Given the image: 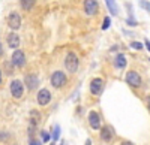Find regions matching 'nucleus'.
Returning a JSON list of instances; mask_svg holds the SVG:
<instances>
[{"mask_svg": "<svg viewBox=\"0 0 150 145\" xmlns=\"http://www.w3.org/2000/svg\"><path fill=\"white\" fill-rule=\"evenodd\" d=\"M141 6L147 11H150V2H146V0H141Z\"/></svg>", "mask_w": 150, "mask_h": 145, "instance_id": "nucleus-20", "label": "nucleus"}, {"mask_svg": "<svg viewBox=\"0 0 150 145\" xmlns=\"http://www.w3.org/2000/svg\"><path fill=\"white\" fill-rule=\"evenodd\" d=\"M23 91H24V88H23L21 81L14 79V81L11 82V94L14 96L15 99H20V97H21V96H23Z\"/></svg>", "mask_w": 150, "mask_h": 145, "instance_id": "nucleus-4", "label": "nucleus"}, {"mask_svg": "<svg viewBox=\"0 0 150 145\" xmlns=\"http://www.w3.org/2000/svg\"><path fill=\"white\" fill-rule=\"evenodd\" d=\"M35 2H36V0H21V6H23V9L29 11V9H32V8H33Z\"/></svg>", "mask_w": 150, "mask_h": 145, "instance_id": "nucleus-17", "label": "nucleus"}, {"mask_svg": "<svg viewBox=\"0 0 150 145\" xmlns=\"http://www.w3.org/2000/svg\"><path fill=\"white\" fill-rule=\"evenodd\" d=\"M41 135H42V139H44V141H45V142H47V141H48V139H50V135H48V133H47V132H42V133H41Z\"/></svg>", "mask_w": 150, "mask_h": 145, "instance_id": "nucleus-22", "label": "nucleus"}, {"mask_svg": "<svg viewBox=\"0 0 150 145\" xmlns=\"http://www.w3.org/2000/svg\"><path fill=\"white\" fill-rule=\"evenodd\" d=\"M114 63H116V67L122 69V67L126 66V58H125L123 54H119V55L116 57V60H114Z\"/></svg>", "mask_w": 150, "mask_h": 145, "instance_id": "nucleus-16", "label": "nucleus"}, {"mask_svg": "<svg viewBox=\"0 0 150 145\" xmlns=\"http://www.w3.org/2000/svg\"><path fill=\"white\" fill-rule=\"evenodd\" d=\"M24 63H26V55H24V53L21 50L14 51V54H12V64L18 66V67H23Z\"/></svg>", "mask_w": 150, "mask_h": 145, "instance_id": "nucleus-7", "label": "nucleus"}, {"mask_svg": "<svg viewBox=\"0 0 150 145\" xmlns=\"http://www.w3.org/2000/svg\"><path fill=\"white\" fill-rule=\"evenodd\" d=\"M59 135H60V127L56 126V127H54V132H53V138H51V139H53V141H57V139H59Z\"/></svg>", "mask_w": 150, "mask_h": 145, "instance_id": "nucleus-18", "label": "nucleus"}, {"mask_svg": "<svg viewBox=\"0 0 150 145\" xmlns=\"http://www.w3.org/2000/svg\"><path fill=\"white\" fill-rule=\"evenodd\" d=\"M65 82H66V76H65L63 72L57 70V72H54V74L51 75V85H53V87L60 88Z\"/></svg>", "mask_w": 150, "mask_h": 145, "instance_id": "nucleus-2", "label": "nucleus"}, {"mask_svg": "<svg viewBox=\"0 0 150 145\" xmlns=\"http://www.w3.org/2000/svg\"><path fill=\"white\" fill-rule=\"evenodd\" d=\"M8 45L11 46V48H18V45H20V38H18V34H15V33H11L9 36H8Z\"/></svg>", "mask_w": 150, "mask_h": 145, "instance_id": "nucleus-13", "label": "nucleus"}, {"mask_svg": "<svg viewBox=\"0 0 150 145\" xmlns=\"http://www.w3.org/2000/svg\"><path fill=\"white\" fill-rule=\"evenodd\" d=\"M122 145H132V142H129V141H125V142H122Z\"/></svg>", "mask_w": 150, "mask_h": 145, "instance_id": "nucleus-24", "label": "nucleus"}, {"mask_svg": "<svg viewBox=\"0 0 150 145\" xmlns=\"http://www.w3.org/2000/svg\"><path fill=\"white\" fill-rule=\"evenodd\" d=\"M24 81H26V85L29 90H35L38 87V84H39V79H38L36 75H26Z\"/></svg>", "mask_w": 150, "mask_h": 145, "instance_id": "nucleus-11", "label": "nucleus"}, {"mask_svg": "<svg viewBox=\"0 0 150 145\" xmlns=\"http://www.w3.org/2000/svg\"><path fill=\"white\" fill-rule=\"evenodd\" d=\"M131 46H132V48H137V50H141V48H143V45H141L140 42H132Z\"/></svg>", "mask_w": 150, "mask_h": 145, "instance_id": "nucleus-21", "label": "nucleus"}, {"mask_svg": "<svg viewBox=\"0 0 150 145\" xmlns=\"http://www.w3.org/2000/svg\"><path fill=\"white\" fill-rule=\"evenodd\" d=\"M84 11L87 15H93L98 11V2L96 0H84Z\"/></svg>", "mask_w": 150, "mask_h": 145, "instance_id": "nucleus-10", "label": "nucleus"}, {"mask_svg": "<svg viewBox=\"0 0 150 145\" xmlns=\"http://www.w3.org/2000/svg\"><path fill=\"white\" fill-rule=\"evenodd\" d=\"M0 82H2V70H0Z\"/></svg>", "mask_w": 150, "mask_h": 145, "instance_id": "nucleus-28", "label": "nucleus"}, {"mask_svg": "<svg viewBox=\"0 0 150 145\" xmlns=\"http://www.w3.org/2000/svg\"><path fill=\"white\" fill-rule=\"evenodd\" d=\"M65 66L68 69V72L74 74V72H77L78 69V57L75 55V53H69L65 58Z\"/></svg>", "mask_w": 150, "mask_h": 145, "instance_id": "nucleus-1", "label": "nucleus"}, {"mask_svg": "<svg viewBox=\"0 0 150 145\" xmlns=\"http://www.w3.org/2000/svg\"><path fill=\"white\" fill-rule=\"evenodd\" d=\"M110 22H111V20H110V17H107V18L104 20V24H102V30H107V29L110 27Z\"/></svg>", "mask_w": 150, "mask_h": 145, "instance_id": "nucleus-19", "label": "nucleus"}, {"mask_svg": "<svg viewBox=\"0 0 150 145\" xmlns=\"http://www.w3.org/2000/svg\"><path fill=\"white\" fill-rule=\"evenodd\" d=\"M102 90H104V81L101 78L92 79V82H90V91H92V94L99 96V94L102 93Z\"/></svg>", "mask_w": 150, "mask_h": 145, "instance_id": "nucleus-5", "label": "nucleus"}, {"mask_svg": "<svg viewBox=\"0 0 150 145\" xmlns=\"http://www.w3.org/2000/svg\"><path fill=\"white\" fill-rule=\"evenodd\" d=\"M8 26L12 30H18L21 27V17L17 14V12H11L8 17Z\"/></svg>", "mask_w": 150, "mask_h": 145, "instance_id": "nucleus-3", "label": "nucleus"}, {"mask_svg": "<svg viewBox=\"0 0 150 145\" xmlns=\"http://www.w3.org/2000/svg\"><path fill=\"white\" fill-rule=\"evenodd\" d=\"M41 121V114L38 111H32L30 112V132H33L35 126Z\"/></svg>", "mask_w": 150, "mask_h": 145, "instance_id": "nucleus-12", "label": "nucleus"}, {"mask_svg": "<svg viewBox=\"0 0 150 145\" xmlns=\"http://www.w3.org/2000/svg\"><path fill=\"white\" fill-rule=\"evenodd\" d=\"M30 145H41L39 141H35V139H30Z\"/></svg>", "mask_w": 150, "mask_h": 145, "instance_id": "nucleus-23", "label": "nucleus"}, {"mask_svg": "<svg viewBox=\"0 0 150 145\" xmlns=\"http://www.w3.org/2000/svg\"><path fill=\"white\" fill-rule=\"evenodd\" d=\"M147 108H149V109H150V96H149V97H147Z\"/></svg>", "mask_w": 150, "mask_h": 145, "instance_id": "nucleus-26", "label": "nucleus"}, {"mask_svg": "<svg viewBox=\"0 0 150 145\" xmlns=\"http://www.w3.org/2000/svg\"><path fill=\"white\" fill-rule=\"evenodd\" d=\"M50 100H51V93H50L47 88L39 90V93H38V103H39L41 106H45V105L50 103Z\"/></svg>", "mask_w": 150, "mask_h": 145, "instance_id": "nucleus-8", "label": "nucleus"}, {"mask_svg": "<svg viewBox=\"0 0 150 145\" xmlns=\"http://www.w3.org/2000/svg\"><path fill=\"white\" fill-rule=\"evenodd\" d=\"M105 3H107L108 11L111 12V15H117L119 14V8H117L116 0H105Z\"/></svg>", "mask_w": 150, "mask_h": 145, "instance_id": "nucleus-15", "label": "nucleus"}, {"mask_svg": "<svg viewBox=\"0 0 150 145\" xmlns=\"http://www.w3.org/2000/svg\"><path fill=\"white\" fill-rule=\"evenodd\" d=\"M146 46H147V50L150 51V41H146Z\"/></svg>", "mask_w": 150, "mask_h": 145, "instance_id": "nucleus-25", "label": "nucleus"}, {"mask_svg": "<svg viewBox=\"0 0 150 145\" xmlns=\"http://www.w3.org/2000/svg\"><path fill=\"white\" fill-rule=\"evenodd\" d=\"M89 123L92 126V129L98 130L99 127H101V117H99V114L96 111H90L89 114Z\"/></svg>", "mask_w": 150, "mask_h": 145, "instance_id": "nucleus-9", "label": "nucleus"}, {"mask_svg": "<svg viewBox=\"0 0 150 145\" xmlns=\"http://www.w3.org/2000/svg\"><path fill=\"white\" fill-rule=\"evenodd\" d=\"M101 138L105 141V142H108V141H111V138H112V129L111 127H102L101 129Z\"/></svg>", "mask_w": 150, "mask_h": 145, "instance_id": "nucleus-14", "label": "nucleus"}, {"mask_svg": "<svg viewBox=\"0 0 150 145\" xmlns=\"http://www.w3.org/2000/svg\"><path fill=\"white\" fill-rule=\"evenodd\" d=\"M126 82L129 84V85H132V87H140L141 85V76L137 74V72L131 70V72L126 74Z\"/></svg>", "mask_w": 150, "mask_h": 145, "instance_id": "nucleus-6", "label": "nucleus"}, {"mask_svg": "<svg viewBox=\"0 0 150 145\" xmlns=\"http://www.w3.org/2000/svg\"><path fill=\"white\" fill-rule=\"evenodd\" d=\"M86 145H92V141H90V139H87V141H86Z\"/></svg>", "mask_w": 150, "mask_h": 145, "instance_id": "nucleus-27", "label": "nucleus"}]
</instances>
